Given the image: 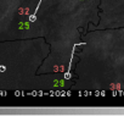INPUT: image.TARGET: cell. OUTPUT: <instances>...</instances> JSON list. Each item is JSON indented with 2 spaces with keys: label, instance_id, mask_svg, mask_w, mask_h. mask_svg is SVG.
<instances>
[{
  "label": "cell",
  "instance_id": "1",
  "mask_svg": "<svg viewBox=\"0 0 124 116\" xmlns=\"http://www.w3.org/2000/svg\"><path fill=\"white\" fill-rule=\"evenodd\" d=\"M41 1H43V0H39V3H38V5H37L34 12H33L32 15H29V22H35V20H37V14H38V10H39V8H40Z\"/></svg>",
  "mask_w": 124,
  "mask_h": 116
},
{
  "label": "cell",
  "instance_id": "2",
  "mask_svg": "<svg viewBox=\"0 0 124 116\" xmlns=\"http://www.w3.org/2000/svg\"><path fill=\"white\" fill-rule=\"evenodd\" d=\"M6 71V66H0V72H5Z\"/></svg>",
  "mask_w": 124,
  "mask_h": 116
}]
</instances>
